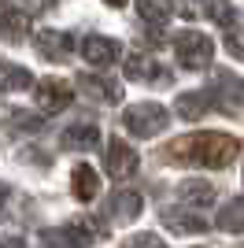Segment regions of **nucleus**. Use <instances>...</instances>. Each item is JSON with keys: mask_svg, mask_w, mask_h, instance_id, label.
Masks as SVG:
<instances>
[{"mask_svg": "<svg viewBox=\"0 0 244 248\" xmlns=\"http://www.w3.org/2000/svg\"><path fill=\"white\" fill-rule=\"evenodd\" d=\"M137 167H141V159H137L133 145H126V137H111L107 141V174L130 178V174H137Z\"/></svg>", "mask_w": 244, "mask_h": 248, "instance_id": "8", "label": "nucleus"}, {"mask_svg": "<svg viewBox=\"0 0 244 248\" xmlns=\"http://www.w3.org/2000/svg\"><path fill=\"white\" fill-rule=\"evenodd\" d=\"M174 52H178L185 71H203L214 60V41L196 30H182V33H174Z\"/></svg>", "mask_w": 244, "mask_h": 248, "instance_id": "2", "label": "nucleus"}, {"mask_svg": "<svg viewBox=\"0 0 244 248\" xmlns=\"http://www.w3.org/2000/svg\"><path fill=\"white\" fill-rule=\"evenodd\" d=\"M0 248H26L22 237H0Z\"/></svg>", "mask_w": 244, "mask_h": 248, "instance_id": "25", "label": "nucleus"}, {"mask_svg": "<svg viewBox=\"0 0 244 248\" xmlns=\"http://www.w3.org/2000/svg\"><path fill=\"white\" fill-rule=\"evenodd\" d=\"M178 4H182L185 15H193V19H211V22H218V26H226V30H233L237 19H241L229 0H178Z\"/></svg>", "mask_w": 244, "mask_h": 248, "instance_id": "4", "label": "nucleus"}, {"mask_svg": "<svg viewBox=\"0 0 244 248\" xmlns=\"http://www.w3.org/2000/svg\"><path fill=\"white\" fill-rule=\"evenodd\" d=\"M163 226L170 230V233H203L207 230V222H203L200 215H193V211H182V207H167L163 211Z\"/></svg>", "mask_w": 244, "mask_h": 248, "instance_id": "15", "label": "nucleus"}, {"mask_svg": "<svg viewBox=\"0 0 244 248\" xmlns=\"http://www.w3.org/2000/svg\"><path fill=\"white\" fill-rule=\"evenodd\" d=\"M30 30V15L19 8H0V37L4 41H22Z\"/></svg>", "mask_w": 244, "mask_h": 248, "instance_id": "17", "label": "nucleus"}, {"mask_svg": "<svg viewBox=\"0 0 244 248\" xmlns=\"http://www.w3.org/2000/svg\"><path fill=\"white\" fill-rule=\"evenodd\" d=\"M130 248H167V245H163L155 233H137V237L130 241Z\"/></svg>", "mask_w": 244, "mask_h": 248, "instance_id": "24", "label": "nucleus"}, {"mask_svg": "<svg viewBox=\"0 0 244 248\" xmlns=\"http://www.w3.org/2000/svg\"><path fill=\"white\" fill-rule=\"evenodd\" d=\"M78 85H81V93L89 96V100H96V104L119 100V85L107 82V78H96V74H78Z\"/></svg>", "mask_w": 244, "mask_h": 248, "instance_id": "16", "label": "nucleus"}, {"mask_svg": "<svg viewBox=\"0 0 244 248\" xmlns=\"http://www.w3.org/2000/svg\"><path fill=\"white\" fill-rule=\"evenodd\" d=\"M126 78H133V82H170V71L148 52H130L126 56Z\"/></svg>", "mask_w": 244, "mask_h": 248, "instance_id": "7", "label": "nucleus"}, {"mask_svg": "<svg viewBox=\"0 0 244 248\" xmlns=\"http://www.w3.org/2000/svg\"><path fill=\"white\" fill-rule=\"evenodd\" d=\"M226 52H229L233 60H244V33H237V30L226 33Z\"/></svg>", "mask_w": 244, "mask_h": 248, "instance_id": "23", "label": "nucleus"}, {"mask_svg": "<svg viewBox=\"0 0 244 248\" xmlns=\"http://www.w3.org/2000/svg\"><path fill=\"white\" fill-rule=\"evenodd\" d=\"M71 189L78 200H96L100 197V174H96V167L89 163H78L71 170Z\"/></svg>", "mask_w": 244, "mask_h": 248, "instance_id": "14", "label": "nucleus"}, {"mask_svg": "<svg viewBox=\"0 0 244 248\" xmlns=\"http://www.w3.org/2000/svg\"><path fill=\"white\" fill-rule=\"evenodd\" d=\"M178 193H182L185 204H193V207H211L214 197H218L211 182H200V178H185L182 186H178Z\"/></svg>", "mask_w": 244, "mask_h": 248, "instance_id": "18", "label": "nucleus"}, {"mask_svg": "<svg viewBox=\"0 0 244 248\" xmlns=\"http://www.w3.org/2000/svg\"><path fill=\"white\" fill-rule=\"evenodd\" d=\"M107 215L119 218V222H133L141 215V193L137 189H115L107 197Z\"/></svg>", "mask_w": 244, "mask_h": 248, "instance_id": "12", "label": "nucleus"}, {"mask_svg": "<svg viewBox=\"0 0 244 248\" xmlns=\"http://www.w3.org/2000/svg\"><path fill=\"white\" fill-rule=\"evenodd\" d=\"M137 15L148 26H167L170 19V0H137Z\"/></svg>", "mask_w": 244, "mask_h": 248, "instance_id": "22", "label": "nucleus"}, {"mask_svg": "<svg viewBox=\"0 0 244 248\" xmlns=\"http://www.w3.org/2000/svg\"><path fill=\"white\" fill-rule=\"evenodd\" d=\"M81 56H85V63H92V67H111V63L122 56V48H119V41H111V37L92 33V37L81 41Z\"/></svg>", "mask_w": 244, "mask_h": 248, "instance_id": "11", "label": "nucleus"}, {"mask_svg": "<svg viewBox=\"0 0 244 248\" xmlns=\"http://www.w3.org/2000/svg\"><path fill=\"white\" fill-rule=\"evenodd\" d=\"M122 123H126V130H130L133 137H155L167 130V123H170V115H167V108L163 104H133V108H126V115H122Z\"/></svg>", "mask_w": 244, "mask_h": 248, "instance_id": "3", "label": "nucleus"}, {"mask_svg": "<svg viewBox=\"0 0 244 248\" xmlns=\"http://www.w3.org/2000/svg\"><path fill=\"white\" fill-rule=\"evenodd\" d=\"M214 226L226 230V233H241L244 230V197H233L229 204L214 215Z\"/></svg>", "mask_w": 244, "mask_h": 248, "instance_id": "21", "label": "nucleus"}, {"mask_svg": "<svg viewBox=\"0 0 244 248\" xmlns=\"http://www.w3.org/2000/svg\"><path fill=\"white\" fill-rule=\"evenodd\" d=\"M30 82H33V74L26 71V67L0 60V93H19V89H30Z\"/></svg>", "mask_w": 244, "mask_h": 248, "instance_id": "19", "label": "nucleus"}, {"mask_svg": "<svg viewBox=\"0 0 244 248\" xmlns=\"http://www.w3.org/2000/svg\"><path fill=\"white\" fill-rule=\"evenodd\" d=\"M33 45H37V52L45 56V60H52V63L71 60V52H74V37L63 33V30H37Z\"/></svg>", "mask_w": 244, "mask_h": 248, "instance_id": "10", "label": "nucleus"}, {"mask_svg": "<svg viewBox=\"0 0 244 248\" xmlns=\"http://www.w3.org/2000/svg\"><path fill=\"white\" fill-rule=\"evenodd\" d=\"M170 155L200 167H229L241 155V141L233 134H189L185 141L170 145Z\"/></svg>", "mask_w": 244, "mask_h": 248, "instance_id": "1", "label": "nucleus"}, {"mask_svg": "<svg viewBox=\"0 0 244 248\" xmlns=\"http://www.w3.org/2000/svg\"><path fill=\"white\" fill-rule=\"evenodd\" d=\"M211 108H214V96L211 93H182V96H178V115L189 119V123L203 119Z\"/></svg>", "mask_w": 244, "mask_h": 248, "instance_id": "20", "label": "nucleus"}, {"mask_svg": "<svg viewBox=\"0 0 244 248\" xmlns=\"http://www.w3.org/2000/svg\"><path fill=\"white\" fill-rule=\"evenodd\" d=\"M107 4H111V8H122V4H126V0H107Z\"/></svg>", "mask_w": 244, "mask_h": 248, "instance_id": "26", "label": "nucleus"}, {"mask_svg": "<svg viewBox=\"0 0 244 248\" xmlns=\"http://www.w3.org/2000/svg\"><path fill=\"white\" fill-rule=\"evenodd\" d=\"M71 104V85L63 78H41L33 89V108H41L45 115H56Z\"/></svg>", "mask_w": 244, "mask_h": 248, "instance_id": "6", "label": "nucleus"}, {"mask_svg": "<svg viewBox=\"0 0 244 248\" xmlns=\"http://www.w3.org/2000/svg\"><path fill=\"white\" fill-rule=\"evenodd\" d=\"M63 148H71V152H89V148H96V141H100V130L92 123H74L63 130Z\"/></svg>", "mask_w": 244, "mask_h": 248, "instance_id": "13", "label": "nucleus"}, {"mask_svg": "<svg viewBox=\"0 0 244 248\" xmlns=\"http://www.w3.org/2000/svg\"><path fill=\"white\" fill-rule=\"evenodd\" d=\"M211 96H214V104H222V111H241L244 108V78H233L229 71H218Z\"/></svg>", "mask_w": 244, "mask_h": 248, "instance_id": "9", "label": "nucleus"}, {"mask_svg": "<svg viewBox=\"0 0 244 248\" xmlns=\"http://www.w3.org/2000/svg\"><path fill=\"white\" fill-rule=\"evenodd\" d=\"M96 233H100L96 222L78 215V218H71L60 233H45V241H48V245H60V248H89L92 241H96Z\"/></svg>", "mask_w": 244, "mask_h": 248, "instance_id": "5", "label": "nucleus"}]
</instances>
